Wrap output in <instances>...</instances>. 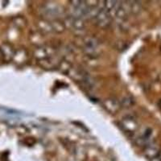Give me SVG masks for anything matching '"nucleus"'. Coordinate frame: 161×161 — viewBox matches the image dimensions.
Returning a JSON list of instances; mask_svg holds the SVG:
<instances>
[{
  "mask_svg": "<svg viewBox=\"0 0 161 161\" xmlns=\"http://www.w3.org/2000/svg\"><path fill=\"white\" fill-rule=\"evenodd\" d=\"M152 161H161V159H159V158H158L157 156H156V157H155V158H153V159H152Z\"/></svg>",
  "mask_w": 161,
  "mask_h": 161,
  "instance_id": "7ed1b4c3",
  "label": "nucleus"
},
{
  "mask_svg": "<svg viewBox=\"0 0 161 161\" xmlns=\"http://www.w3.org/2000/svg\"><path fill=\"white\" fill-rule=\"evenodd\" d=\"M86 50L87 51V53L91 54L94 53L95 54L96 51L97 49V44L94 40H88L86 42Z\"/></svg>",
  "mask_w": 161,
  "mask_h": 161,
  "instance_id": "f03ea898",
  "label": "nucleus"
},
{
  "mask_svg": "<svg viewBox=\"0 0 161 161\" xmlns=\"http://www.w3.org/2000/svg\"><path fill=\"white\" fill-rule=\"evenodd\" d=\"M109 13L110 12L108 11H106L105 8L100 9L97 11L95 15V18L99 25L102 26V27H106V26L110 24V15Z\"/></svg>",
  "mask_w": 161,
  "mask_h": 161,
  "instance_id": "f257e3e1",
  "label": "nucleus"
}]
</instances>
